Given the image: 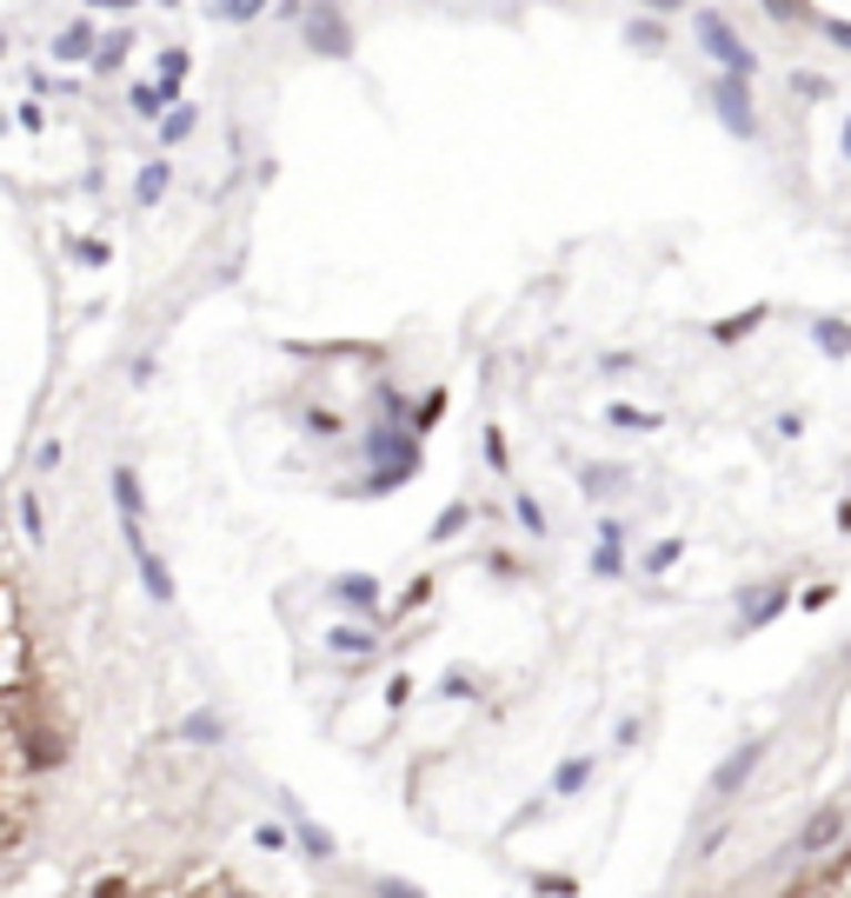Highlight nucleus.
Instances as JSON below:
<instances>
[{
	"mask_svg": "<svg viewBox=\"0 0 851 898\" xmlns=\"http://www.w3.org/2000/svg\"><path fill=\"white\" fill-rule=\"evenodd\" d=\"M845 826H851V819H845Z\"/></svg>",
	"mask_w": 851,
	"mask_h": 898,
	"instance_id": "3",
	"label": "nucleus"
},
{
	"mask_svg": "<svg viewBox=\"0 0 851 898\" xmlns=\"http://www.w3.org/2000/svg\"><path fill=\"white\" fill-rule=\"evenodd\" d=\"M832 206H839V226L851 240V100L839 113V133H832Z\"/></svg>",
	"mask_w": 851,
	"mask_h": 898,
	"instance_id": "2",
	"label": "nucleus"
},
{
	"mask_svg": "<svg viewBox=\"0 0 851 898\" xmlns=\"http://www.w3.org/2000/svg\"><path fill=\"white\" fill-rule=\"evenodd\" d=\"M779 898H851V826L832 839V852L819 866H806Z\"/></svg>",
	"mask_w": 851,
	"mask_h": 898,
	"instance_id": "1",
	"label": "nucleus"
}]
</instances>
